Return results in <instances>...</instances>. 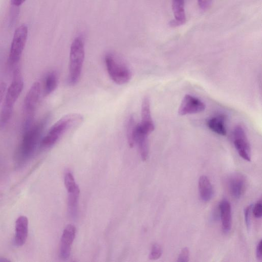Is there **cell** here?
Listing matches in <instances>:
<instances>
[{
    "instance_id": "cell-19",
    "label": "cell",
    "mask_w": 262,
    "mask_h": 262,
    "mask_svg": "<svg viewBox=\"0 0 262 262\" xmlns=\"http://www.w3.org/2000/svg\"><path fill=\"white\" fill-rule=\"evenodd\" d=\"M58 84V77L56 73L51 72L48 73L45 77L43 83V94L47 96L53 92Z\"/></svg>"
},
{
    "instance_id": "cell-17",
    "label": "cell",
    "mask_w": 262,
    "mask_h": 262,
    "mask_svg": "<svg viewBox=\"0 0 262 262\" xmlns=\"http://www.w3.org/2000/svg\"><path fill=\"white\" fill-rule=\"evenodd\" d=\"M225 121V116L220 114L208 119L207 121V125L212 132L215 134L221 136H226L227 130Z\"/></svg>"
},
{
    "instance_id": "cell-1",
    "label": "cell",
    "mask_w": 262,
    "mask_h": 262,
    "mask_svg": "<svg viewBox=\"0 0 262 262\" xmlns=\"http://www.w3.org/2000/svg\"><path fill=\"white\" fill-rule=\"evenodd\" d=\"M83 121L82 116L76 113L66 115L56 122L40 141V146L47 148L54 145L71 129L78 126Z\"/></svg>"
},
{
    "instance_id": "cell-27",
    "label": "cell",
    "mask_w": 262,
    "mask_h": 262,
    "mask_svg": "<svg viewBox=\"0 0 262 262\" xmlns=\"http://www.w3.org/2000/svg\"><path fill=\"white\" fill-rule=\"evenodd\" d=\"M200 8L203 10H206L210 7L212 0H198Z\"/></svg>"
},
{
    "instance_id": "cell-20",
    "label": "cell",
    "mask_w": 262,
    "mask_h": 262,
    "mask_svg": "<svg viewBox=\"0 0 262 262\" xmlns=\"http://www.w3.org/2000/svg\"><path fill=\"white\" fill-rule=\"evenodd\" d=\"M68 205L69 211L73 217H75L77 213V205L80 190L77 186L73 191L68 192Z\"/></svg>"
},
{
    "instance_id": "cell-10",
    "label": "cell",
    "mask_w": 262,
    "mask_h": 262,
    "mask_svg": "<svg viewBox=\"0 0 262 262\" xmlns=\"http://www.w3.org/2000/svg\"><path fill=\"white\" fill-rule=\"evenodd\" d=\"M41 92L40 83L34 82L28 91L24 99V108L29 116H31L35 111L39 100Z\"/></svg>"
},
{
    "instance_id": "cell-26",
    "label": "cell",
    "mask_w": 262,
    "mask_h": 262,
    "mask_svg": "<svg viewBox=\"0 0 262 262\" xmlns=\"http://www.w3.org/2000/svg\"><path fill=\"white\" fill-rule=\"evenodd\" d=\"M253 213L254 216L259 219L262 215V204L260 200L258 201L253 208Z\"/></svg>"
},
{
    "instance_id": "cell-15",
    "label": "cell",
    "mask_w": 262,
    "mask_h": 262,
    "mask_svg": "<svg viewBox=\"0 0 262 262\" xmlns=\"http://www.w3.org/2000/svg\"><path fill=\"white\" fill-rule=\"evenodd\" d=\"M172 10L174 18L169 23L171 27L183 25L186 20L184 10V0H172Z\"/></svg>"
},
{
    "instance_id": "cell-6",
    "label": "cell",
    "mask_w": 262,
    "mask_h": 262,
    "mask_svg": "<svg viewBox=\"0 0 262 262\" xmlns=\"http://www.w3.org/2000/svg\"><path fill=\"white\" fill-rule=\"evenodd\" d=\"M28 27L23 25L15 31L9 55V62L13 64L17 63L22 54L28 36Z\"/></svg>"
},
{
    "instance_id": "cell-8",
    "label": "cell",
    "mask_w": 262,
    "mask_h": 262,
    "mask_svg": "<svg viewBox=\"0 0 262 262\" xmlns=\"http://www.w3.org/2000/svg\"><path fill=\"white\" fill-rule=\"evenodd\" d=\"M205 104L199 98L189 94L183 97L179 108L178 113L181 116L193 114L203 112Z\"/></svg>"
},
{
    "instance_id": "cell-18",
    "label": "cell",
    "mask_w": 262,
    "mask_h": 262,
    "mask_svg": "<svg viewBox=\"0 0 262 262\" xmlns=\"http://www.w3.org/2000/svg\"><path fill=\"white\" fill-rule=\"evenodd\" d=\"M199 194L203 202H208L212 198L213 191L211 183L206 176H201L198 182Z\"/></svg>"
},
{
    "instance_id": "cell-3",
    "label": "cell",
    "mask_w": 262,
    "mask_h": 262,
    "mask_svg": "<svg viewBox=\"0 0 262 262\" xmlns=\"http://www.w3.org/2000/svg\"><path fill=\"white\" fill-rule=\"evenodd\" d=\"M24 87V81L18 69L13 73L12 81L7 89L0 114V128L4 127L11 117L13 106Z\"/></svg>"
},
{
    "instance_id": "cell-7",
    "label": "cell",
    "mask_w": 262,
    "mask_h": 262,
    "mask_svg": "<svg viewBox=\"0 0 262 262\" xmlns=\"http://www.w3.org/2000/svg\"><path fill=\"white\" fill-rule=\"evenodd\" d=\"M234 146L239 155L247 161H251V148L246 132L242 126H236L233 131Z\"/></svg>"
},
{
    "instance_id": "cell-12",
    "label": "cell",
    "mask_w": 262,
    "mask_h": 262,
    "mask_svg": "<svg viewBox=\"0 0 262 262\" xmlns=\"http://www.w3.org/2000/svg\"><path fill=\"white\" fill-rule=\"evenodd\" d=\"M228 187L232 196L236 199H239L246 188L245 177L241 173H233L228 178Z\"/></svg>"
},
{
    "instance_id": "cell-13",
    "label": "cell",
    "mask_w": 262,
    "mask_h": 262,
    "mask_svg": "<svg viewBox=\"0 0 262 262\" xmlns=\"http://www.w3.org/2000/svg\"><path fill=\"white\" fill-rule=\"evenodd\" d=\"M28 232V220L25 216H20L15 222L14 242L18 246L26 242Z\"/></svg>"
},
{
    "instance_id": "cell-14",
    "label": "cell",
    "mask_w": 262,
    "mask_h": 262,
    "mask_svg": "<svg viewBox=\"0 0 262 262\" xmlns=\"http://www.w3.org/2000/svg\"><path fill=\"white\" fill-rule=\"evenodd\" d=\"M219 210L222 222V230L228 233L232 227V213L230 203L226 199L222 200L219 204Z\"/></svg>"
},
{
    "instance_id": "cell-31",
    "label": "cell",
    "mask_w": 262,
    "mask_h": 262,
    "mask_svg": "<svg viewBox=\"0 0 262 262\" xmlns=\"http://www.w3.org/2000/svg\"><path fill=\"white\" fill-rule=\"evenodd\" d=\"M8 259H4V258H0V261H8Z\"/></svg>"
},
{
    "instance_id": "cell-22",
    "label": "cell",
    "mask_w": 262,
    "mask_h": 262,
    "mask_svg": "<svg viewBox=\"0 0 262 262\" xmlns=\"http://www.w3.org/2000/svg\"><path fill=\"white\" fill-rule=\"evenodd\" d=\"M64 184L68 192L73 191L78 186L73 174L70 172H67L64 176Z\"/></svg>"
},
{
    "instance_id": "cell-2",
    "label": "cell",
    "mask_w": 262,
    "mask_h": 262,
    "mask_svg": "<svg viewBox=\"0 0 262 262\" xmlns=\"http://www.w3.org/2000/svg\"><path fill=\"white\" fill-rule=\"evenodd\" d=\"M47 120V118H44L26 128L16 154L18 162H24L32 155L40 140Z\"/></svg>"
},
{
    "instance_id": "cell-29",
    "label": "cell",
    "mask_w": 262,
    "mask_h": 262,
    "mask_svg": "<svg viewBox=\"0 0 262 262\" xmlns=\"http://www.w3.org/2000/svg\"><path fill=\"white\" fill-rule=\"evenodd\" d=\"M261 246L262 241L260 240L256 248V255L257 259L259 260H261L262 259Z\"/></svg>"
},
{
    "instance_id": "cell-4",
    "label": "cell",
    "mask_w": 262,
    "mask_h": 262,
    "mask_svg": "<svg viewBox=\"0 0 262 262\" xmlns=\"http://www.w3.org/2000/svg\"><path fill=\"white\" fill-rule=\"evenodd\" d=\"M84 58L83 41L80 37H77L73 41L70 48L68 78L69 84L74 85L78 82L82 69Z\"/></svg>"
},
{
    "instance_id": "cell-9",
    "label": "cell",
    "mask_w": 262,
    "mask_h": 262,
    "mask_svg": "<svg viewBox=\"0 0 262 262\" xmlns=\"http://www.w3.org/2000/svg\"><path fill=\"white\" fill-rule=\"evenodd\" d=\"M75 227L72 225H68L64 228L59 249V257L61 259L66 260L70 257L71 245L75 238Z\"/></svg>"
},
{
    "instance_id": "cell-16",
    "label": "cell",
    "mask_w": 262,
    "mask_h": 262,
    "mask_svg": "<svg viewBox=\"0 0 262 262\" xmlns=\"http://www.w3.org/2000/svg\"><path fill=\"white\" fill-rule=\"evenodd\" d=\"M148 135L149 134L140 128L137 123L135 132V143L138 145L141 157L143 161H146L148 156Z\"/></svg>"
},
{
    "instance_id": "cell-30",
    "label": "cell",
    "mask_w": 262,
    "mask_h": 262,
    "mask_svg": "<svg viewBox=\"0 0 262 262\" xmlns=\"http://www.w3.org/2000/svg\"><path fill=\"white\" fill-rule=\"evenodd\" d=\"M26 0H10V3L12 5L15 7H19Z\"/></svg>"
},
{
    "instance_id": "cell-21",
    "label": "cell",
    "mask_w": 262,
    "mask_h": 262,
    "mask_svg": "<svg viewBox=\"0 0 262 262\" xmlns=\"http://www.w3.org/2000/svg\"><path fill=\"white\" fill-rule=\"evenodd\" d=\"M137 123L134 116H130L126 124V136L129 146L133 147L135 143V132Z\"/></svg>"
},
{
    "instance_id": "cell-24",
    "label": "cell",
    "mask_w": 262,
    "mask_h": 262,
    "mask_svg": "<svg viewBox=\"0 0 262 262\" xmlns=\"http://www.w3.org/2000/svg\"><path fill=\"white\" fill-rule=\"evenodd\" d=\"M189 250L188 248L185 247L181 250L179 255L177 261L187 262L189 261Z\"/></svg>"
},
{
    "instance_id": "cell-23",
    "label": "cell",
    "mask_w": 262,
    "mask_h": 262,
    "mask_svg": "<svg viewBox=\"0 0 262 262\" xmlns=\"http://www.w3.org/2000/svg\"><path fill=\"white\" fill-rule=\"evenodd\" d=\"M162 249L161 246L158 244H155L152 245L149 258L151 260L159 259L162 255Z\"/></svg>"
},
{
    "instance_id": "cell-11",
    "label": "cell",
    "mask_w": 262,
    "mask_h": 262,
    "mask_svg": "<svg viewBox=\"0 0 262 262\" xmlns=\"http://www.w3.org/2000/svg\"><path fill=\"white\" fill-rule=\"evenodd\" d=\"M140 127L149 135L155 129L154 123L151 117L150 100L145 97L141 104V122L138 123Z\"/></svg>"
},
{
    "instance_id": "cell-25",
    "label": "cell",
    "mask_w": 262,
    "mask_h": 262,
    "mask_svg": "<svg viewBox=\"0 0 262 262\" xmlns=\"http://www.w3.org/2000/svg\"><path fill=\"white\" fill-rule=\"evenodd\" d=\"M252 204L249 205L244 209V211L245 223L248 230H249L250 228V212L252 209Z\"/></svg>"
},
{
    "instance_id": "cell-28",
    "label": "cell",
    "mask_w": 262,
    "mask_h": 262,
    "mask_svg": "<svg viewBox=\"0 0 262 262\" xmlns=\"http://www.w3.org/2000/svg\"><path fill=\"white\" fill-rule=\"evenodd\" d=\"M7 91V84L5 82H0V103L4 99Z\"/></svg>"
},
{
    "instance_id": "cell-5",
    "label": "cell",
    "mask_w": 262,
    "mask_h": 262,
    "mask_svg": "<svg viewBox=\"0 0 262 262\" xmlns=\"http://www.w3.org/2000/svg\"><path fill=\"white\" fill-rule=\"evenodd\" d=\"M104 60L107 73L114 82L118 84H123L130 80L132 72L119 56L109 53L106 54Z\"/></svg>"
}]
</instances>
